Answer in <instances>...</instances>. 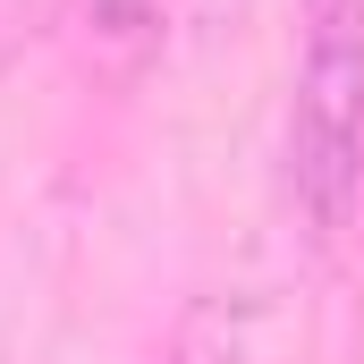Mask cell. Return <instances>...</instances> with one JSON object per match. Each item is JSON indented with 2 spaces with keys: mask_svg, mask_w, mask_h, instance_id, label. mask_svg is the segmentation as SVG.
I'll return each instance as SVG.
<instances>
[{
  "mask_svg": "<svg viewBox=\"0 0 364 364\" xmlns=\"http://www.w3.org/2000/svg\"><path fill=\"white\" fill-rule=\"evenodd\" d=\"M288 186L331 237L364 195V0H305V51L288 102Z\"/></svg>",
  "mask_w": 364,
  "mask_h": 364,
  "instance_id": "6da1fadb",
  "label": "cell"
},
{
  "mask_svg": "<svg viewBox=\"0 0 364 364\" xmlns=\"http://www.w3.org/2000/svg\"><path fill=\"white\" fill-rule=\"evenodd\" d=\"M68 26H77V60L119 93L144 85V68L161 60V34H170L161 0H77Z\"/></svg>",
  "mask_w": 364,
  "mask_h": 364,
  "instance_id": "7a4b0ae2",
  "label": "cell"
}]
</instances>
